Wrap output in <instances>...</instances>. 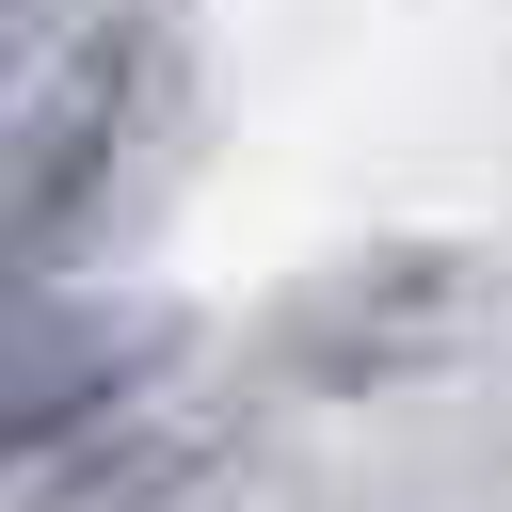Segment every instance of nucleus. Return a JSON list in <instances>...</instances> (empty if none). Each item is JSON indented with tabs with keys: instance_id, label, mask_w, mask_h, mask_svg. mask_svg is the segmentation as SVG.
Listing matches in <instances>:
<instances>
[{
	"instance_id": "1",
	"label": "nucleus",
	"mask_w": 512,
	"mask_h": 512,
	"mask_svg": "<svg viewBox=\"0 0 512 512\" xmlns=\"http://www.w3.org/2000/svg\"><path fill=\"white\" fill-rule=\"evenodd\" d=\"M144 368H160V320L144 304H80L48 272H0V464L80 448Z\"/></svg>"
},
{
	"instance_id": "2",
	"label": "nucleus",
	"mask_w": 512,
	"mask_h": 512,
	"mask_svg": "<svg viewBox=\"0 0 512 512\" xmlns=\"http://www.w3.org/2000/svg\"><path fill=\"white\" fill-rule=\"evenodd\" d=\"M32 16H48V0H0V80L32 64Z\"/></svg>"
}]
</instances>
